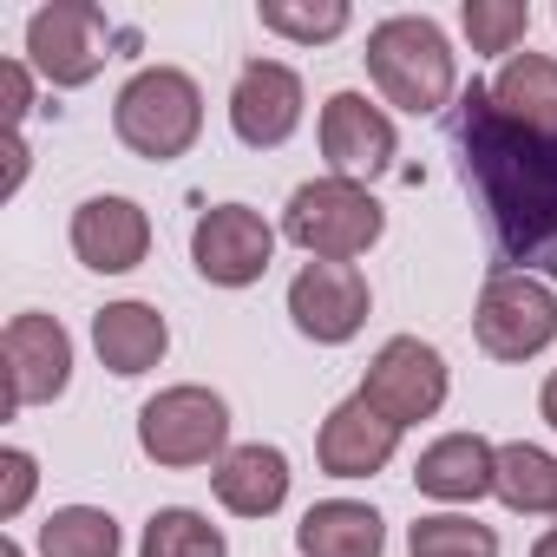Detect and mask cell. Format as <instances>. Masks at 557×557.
<instances>
[{"instance_id": "cell-13", "label": "cell", "mask_w": 557, "mask_h": 557, "mask_svg": "<svg viewBox=\"0 0 557 557\" xmlns=\"http://www.w3.org/2000/svg\"><path fill=\"white\" fill-rule=\"evenodd\" d=\"M322 158L335 164V177H381L394 164V125L381 106H368L361 92H335L322 106Z\"/></svg>"}, {"instance_id": "cell-8", "label": "cell", "mask_w": 557, "mask_h": 557, "mask_svg": "<svg viewBox=\"0 0 557 557\" xmlns=\"http://www.w3.org/2000/svg\"><path fill=\"white\" fill-rule=\"evenodd\" d=\"M190 256H197V275H203V283H216V289H243V283H256V275L269 269V256H275V230H269L249 203H216V210L197 216V230H190Z\"/></svg>"}, {"instance_id": "cell-2", "label": "cell", "mask_w": 557, "mask_h": 557, "mask_svg": "<svg viewBox=\"0 0 557 557\" xmlns=\"http://www.w3.org/2000/svg\"><path fill=\"white\" fill-rule=\"evenodd\" d=\"M368 73L387 92V106L426 119L453 99V47L426 14H394L368 34Z\"/></svg>"}, {"instance_id": "cell-7", "label": "cell", "mask_w": 557, "mask_h": 557, "mask_svg": "<svg viewBox=\"0 0 557 557\" xmlns=\"http://www.w3.org/2000/svg\"><path fill=\"white\" fill-rule=\"evenodd\" d=\"M361 394H368L394 426L433 420L440 400H446V361H440V348H426L420 335H394V342L368 361Z\"/></svg>"}, {"instance_id": "cell-11", "label": "cell", "mask_w": 557, "mask_h": 557, "mask_svg": "<svg viewBox=\"0 0 557 557\" xmlns=\"http://www.w3.org/2000/svg\"><path fill=\"white\" fill-rule=\"evenodd\" d=\"M289 315L309 342H348L368 322V275L355 262H309L289 283Z\"/></svg>"}, {"instance_id": "cell-26", "label": "cell", "mask_w": 557, "mask_h": 557, "mask_svg": "<svg viewBox=\"0 0 557 557\" xmlns=\"http://www.w3.org/2000/svg\"><path fill=\"white\" fill-rule=\"evenodd\" d=\"M262 27L269 34H283V40H335L342 27H348V8L342 0H329V8H283V0H269L262 8Z\"/></svg>"}, {"instance_id": "cell-14", "label": "cell", "mask_w": 557, "mask_h": 557, "mask_svg": "<svg viewBox=\"0 0 557 557\" xmlns=\"http://www.w3.org/2000/svg\"><path fill=\"white\" fill-rule=\"evenodd\" d=\"M151 249V223L132 197H86L73 210V256L99 275H125L138 269Z\"/></svg>"}, {"instance_id": "cell-23", "label": "cell", "mask_w": 557, "mask_h": 557, "mask_svg": "<svg viewBox=\"0 0 557 557\" xmlns=\"http://www.w3.org/2000/svg\"><path fill=\"white\" fill-rule=\"evenodd\" d=\"M40 550L47 557H119V524L92 505H66L40 524Z\"/></svg>"}, {"instance_id": "cell-25", "label": "cell", "mask_w": 557, "mask_h": 557, "mask_svg": "<svg viewBox=\"0 0 557 557\" xmlns=\"http://www.w3.org/2000/svg\"><path fill=\"white\" fill-rule=\"evenodd\" d=\"M459 21H466L479 53H511L531 34V8H524V0H466Z\"/></svg>"}, {"instance_id": "cell-15", "label": "cell", "mask_w": 557, "mask_h": 557, "mask_svg": "<svg viewBox=\"0 0 557 557\" xmlns=\"http://www.w3.org/2000/svg\"><path fill=\"white\" fill-rule=\"evenodd\" d=\"M394 446H400V426H394L368 394L342 400V407L322 420V440H315L322 472H335V479H368V472H381V466L394 459Z\"/></svg>"}, {"instance_id": "cell-20", "label": "cell", "mask_w": 557, "mask_h": 557, "mask_svg": "<svg viewBox=\"0 0 557 557\" xmlns=\"http://www.w3.org/2000/svg\"><path fill=\"white\" fill-rule=\"evenodd\" d=\"M296 544H302V557H381L387 531H381L374 505L329 498V505H309V518L296 524Z\"/></svg>"}, {"instance_id": "cell-5", "label": "cell", "mask_w": 557, "mask_h": 557, "mask_svg": "<svg viewBox=\"0 0 557 557\" xmlns=\"http://www.w3.org/2000/svg\"><path fill=\"white\" fill-rule=\"evenodd\" d=\"M472 335L492 361H531L537 348L557 342V296L550 283L524 269H498L485 296H479V315H472Z\"/></svg>"}, {"instance_id": "cell-28", "label": "cell", "mask_w": 557, "mask_h": 557, "mask_svg": "<svg viewBox=\"0 0 557 557\" xmlns=\"http://www.w3.org/2000/svg\"><path fill=\"white\" fill-rule=\"evenodd\" d=\"M0 92H8V119H27V73L14 60L0 66Z\"/></svg>"}, {"instance_id": "cell-31", "label": "cell", "mask_w": 557, "mask_h": 557, "mask_svg": "<svg viewBox=\"0 0 557 557\" xmlns=\"http://www.w3.org/2000/svg\"><path fill=\"white\" fill-rule=\"evenodd\" d=\"M0 557H21V544H14V537H8V544H0Z\"/></svg>"}, {"instance_id": "cell-6", "label": "cell", "mask_w": 557, "mask_h": 557, "mask_svg": "<svg viewBox=\"0 0 557 557\" xmlns=\"http://www.w3.org/2000/svg\"><path fill=\"white\" fill-rule=\"evenodd\" d=\"M230 440V407L210 387H164L138 413V446L158 466H210Z\"/></svg>"}, {"instance_id": "cell-16", "label": "cell", "mask_w": 557, "mask_h": 557, "mask_svg": "<svg viewBox=\"0 0 557 557\" xmlns=\"http://www.w3.org/2000/svg\"><path fill=\"white\" fill-rule=\"evenodd\" d=\"M413 479H420L426 498L472 505V498H485V492L498 485V446H485L479 433H446V440H433V446L420 453Z\"/></svg>"}, {"instance_id": "cell-18", "label": "cell", "mask_w": 557, "mask_h": 557, "mask_svg": "<svg viewBox=\"0 0 557 557\" xmlns=\"http://www.w3.org/2000/svg\"><path fill=\"white\" fill-rule=\"evenodd\" d=\"M210 485H216V498H223L236 518H269L275 505L289 498V459L256 440V446L223 453L216 472H210Z\"/></svg>"}, {"instance_id": "cell-9", "label": "cell", "mask_w": 557, "mask_h": 557, "mask_svg": "<svg viewBox=\"0 0 557 557\" xmlns=\"http://www.w3.org/2000/svg\"><path fill=\"white\" fill-rule=\"evenodd\" d=\"M27 53L53 86H86L106 66V14L86 0H60L27 21Z\"/></svg>"}, {"instance_id": "cell-10", "label": "cell", "mask_w": 557, "mask_h": 557, "mask_svg": "<svg viewBox=\"0 0 557 557\" xmlns=\"http://www.w3.org/2000/svg\"><path fill=\"white\" fill-rule=\"evenodd\" d=\"M0 355H8V400L14 407H47L73 381V335L53 315H14L8 335H0Z\"/></svg>"}, {"instance_id": "cell-21", "label": "cell", "mask_w": 557, "mask_h": 557, "mask_svg": "<svg viewBox=\"0 0 557 557\" xmlns=\"http://www.w3.org/2000/svg\"><path fill=\"white\" fill-rule=\"evenodd\" d=\"M511 511H557V453L544 446H498V485H492Z\"/></svg>"}, {"instance_id": "cell-17", "label": "cell", "mask_w": 557, "mask_h": 557, "mask_svg": "<svg viewBox=\"0 0 557 557\" xmlns=\"http://www.w3.org/2000/svg\"><path fill=\"white\" fill-rule=\"evenodd\" d=\"M92 348H99V361H106L112 374L132 381V374H145V368L164 361L171 329H164V315H158L151 302H112V309L92 315Z\"/></svg>"}, {"instance_id": "cell-30", "label": "cell", "mask_w": 557, "mask_h": 557, "mask_svg": "<svg viewBox=\"0 0 557 557\" xmlns=\"http://www.w3.org/2000/svg\"><path fill=\"white\" fill-rule=\"evenodd\" d=\"M531 557H557V531H544V537L531 544Z\"/></svg>"}, {"instance_id": "cell-19", "label": "cell", "mask_w": 557, "mask_h": 557, "mask_svg": "<svg viewBox=\"0 0 557 557\" xmlns=\"http://www.w3.org/2000/svg\"><path fill=\"white\" fill-rule=\"evenodd\" d=\"M492 106H498L511 125H524V132H537V138L557 145V60H544V53H511L505 73L492 79Z\"/></svg>"}, {"instance_id": "cell-4", "label": "cell", "mask_w": 557, "mask_h": 557, "mask_svg": "<svg viewBox=\"0 0 557 557\" xmlns=\"http://www.w3.org/2000/svg\"><path fill=\"white\" fill-rule=\"evenodd\" d=\"M283 230H289V243H302L309 256L348 262V256H361V249L387 230V216H381V203H374L361 184H348V177H315V184H302V190L289 197Z\"/></svg>"}, {"instance_id": "cell-29", "label": "cell", "mask_w": 557, "mask_h": 557, "mask_svg": "<svg viewBox=\"0 0 557 557\" xmlns=\"http://www.w3.org/2000/svg\"><path fill=\"white\" fill-rule=\"evenodd\" d=\"M544 420H550V426H557V374H550V381H544Z\"/></svg>"}, {"instance_id": "cell-22", "label": "cell", "mask_w": 557, "mask_h": 557, "mask_svg": "<svg viewBox=\"0 0 557 557\" xmlns=\"http://www.w3.org/2000/svg\"><path fill=\"white\" fill-rule=\"evenodd\" d=\"M138 557H223V531L190 505H164V511H151Z\"/></svg>"}, {"instance_id": "cell-1", "label": "cell", "mask_w": 557, "mask_h": 557, "mask_svg": "<svg viewBox=\"0 0 557 557\" xmlns=\"http://www.w3.org/2000/svg\"><path fill=\"white\" fill-rule=\"evenodd\" d=\"M459 151L466 177L485 197L492 236L505 256L531 262L557 243V145L511 125L492 106V86H466L459 99Z\"/></svg>"}, {"instance_id": "cell-27", "label": "cell", "mask_w": 557, "mask_h": 557, "mask_svg": "<svg viewBox=\"0 0 557 557\" xmlns=\"http://www.w3.org/2000/svg\"><path fill=\"white\" fill-rule=\"evenodd\" d=\"M0 472H8V492H0V518H21V505L34 498V459H27V453H0Z\"/></svg>"}, {"instance_id": "cell-24", "label": "cell", "mask_w": 557, "mask_h": 557, "mask_svg": "<svg viewBox=\"0 0 557 557\" xmlns=\"http://www.w3.org/2000/svg\"><path fill=\"white\" fill-rule=\"evenodd\" d=\"M407 550L413 557H498V537L492 524L479 518H459V511H433L407 531Z\"/></svg>"}, {"instance_id": "cell-3", "label": "cell", "mask_w": 557, "mask_h": 557, "mask_svg": "<svg viewBox=\"0 0 557 557\" xmlns=\"http://www.w3.org/2000/svg\"><path fill=\"white\" fill-rule=\"evenodd\" d=\"M112 125H119L125 151H138L151 164L184 158L203 132V92L177 66H145L138 79H125V92L112 106Z\"/></svg>"}, {"instance_id": "cell-12", "label": "cell", "mask_w": 557, "mask_h": 557, "mask_svg": "<svg viewBox=\"0 0 557 557\" xmlns=\"http://www.w3.org/2000/svg\"><path fill=\"white\" fill-rule=\"evenodd\" d=\"M230 125H236L243 145L275 151L302 125V79L289 66H275V60H249L236 73V92H230Z\"/></svg>"}]
</instances>
